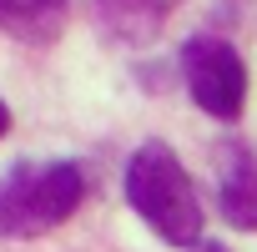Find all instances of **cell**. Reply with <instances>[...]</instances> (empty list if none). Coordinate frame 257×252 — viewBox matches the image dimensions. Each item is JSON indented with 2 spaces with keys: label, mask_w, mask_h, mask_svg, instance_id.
Here are the masks:
<instances>
[{
  "label": "cell",
  "mask_w": 257,
  "mask_h": 252,
  "mask_svg": "<svg viewBox=\"0 0 257 252\" xmlns=\"http://www.w3.org/2000/svg\"><path fill=\"white\" fill-rule=\"evenodd\" d=\"M81 172L71 162H21L0 182V232L6 237H41L61 227L81 207Z\"/></svg>",
  "instance_id": "2"
},
{
  "label": "cell",
  "mask_w": 257,
  "mask_h": 252,
  "mask_svg": "<svg viewBox=\"0 0 257 252\" xmlns=\"http://www.w3.org/2000/svg\"><path fill=\"white\" fill-rule=\"evenodd\" d=\"M222 217L242 232H257V167L242 157L222 177Z\"/></svg>",
  "instance_id": "5"
},
{
  "label": "cell",
  "mask_w": 257,
  "mask_h": 252,
  "mask_svg": "<svg viewBox=\"0 0 257 252\" xmlns=\"http://www.w3.org/2000/svg\"><path fill=\"white\" fill-rule=\"evenodd\" d=\"M197 252H227V247H217V242H202V247H197Z\"/></svg>",
  "instance_id": "8"
},
{
  "label": "cell",
  "mask_w": 257,
  "mask_h": 252,
  "mask_svg": "<svg viewBox=\"0 0 257 252\" xmlns=\"http://www.w3.org/2000/svg\"><path fill=\"white\" fill-rule=\"evenodd\" d=\"M126 197H132L137 217L152 222V232L172 247H192L202 237V202L182 172V162L172 157L167 142H147L132 167H126Z\"/></svg>",
  "instance_id": "1"
},
{
  "label": "cell",
  "mask_w": 257,
  "mask_h": 252,
  "mask_svg": "<svg viewBox=\"0 0 257 252\" xmlns=\"http://www.w3.org/2000/svg\"><path fill=\"white\" fill-rule=\"evenodd\" d=\"M0 31L26 46H51L66 31V0H0Z\"/></svg>",
  "instance_id": "4"
},
{
  "label": "cell",
  "mask_w": 257,
  "mask_h": 252,
  "mask_svg": "<svg viewBox=\"0 0 257 252\" xmlns=\"http://www.w3.org/2000/svg\"><path fill=\"white\" fill-rule=\"evenodd\" d=\"M182 76H187V91L192 101L207 111V116H222L232 121L247 101V66L242 56L217 41V36H192L182 46Z\"/></svg>",
  "instance_id": "3"
},
{
  "label": "cell",
  "mask_w": 257,
  "mask_h": 252,
  "mask_svg": "<svg viewBox=\"0 0 257 252\" xmlns=\"http://www.w3.org/2000/svg\"><path fill=\"white\" fill-rule=\"evenodd\" d=\"M172 6H182V0H101V11H106L121 31H132V36L157 31V26H162V16H167Z\"/></svg>",
  "instance_id": "6"
},
{
  "label": "cell",
  "mask_w": 257,
  "mask_h": 252,
  "mask_svg": "<svg viewBox=\"0 0 257 252\" xmlns=\"http://www.w3.org/2000/svg\"><path fill=\"white\" fill-rule=\"evenodd\" d=\"M11 132V111H6V101H0V137Z\"/></svg>",
  "instance_id": "7"
}]
</instances>
